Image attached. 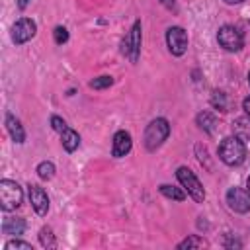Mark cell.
Instances as JSON below:
<instances>
[{
  "label": "cell",
  "mask_w": 250,
  "mask_h": 250,
  "mask_svg": "<svg viewBox=\"0 0 250 250\" xmlns=\"http://www.w3.org/2000/svg\"><path fill=\"white\" fill-rule=\"evenodd\" d=\"M23 191L18 182L12 180H2L0 182V207L4 211H14L21 205Z\"/></svg>",
  "instance_id": "3957f363"
},
{
  "label": "cell",
  "mask_w": 250,
  "mask_h": 250,
  "mask_svg": "<svg viewBox=\"0 0 250 250\" xmlns=\"http://www.w3.org/2000/svg\"><path fill=\"white\" fill-rule=\"evenodd\" d=\"M160 193L170 197V199H176V201H184L186 199V191H182L180 188H174V186H168V184H162L160 186Z\"/></svg>",
  "instance_id": "2e32d148"
},
{
  "label": "cell",
  "mask_w": 250,
  "mask_h": 250,
  "mask_svg": "<svg viewBox=\"0 0 250 250\" xmlns=\"http://www.w3.org/2000/svg\"><path fill=\"white\" fill-rule=\"evenodd\" d=\"M133 146V141H131V135L127 131H117L113 135V145H111V154L115 158H121L125 156Z\"/></svg>",
  "instance_id": "8fae6325"
},
{
  "label": "cell",
  "mask_w": 250,
  "mask_h": 250,
  "mask_svg": "<svg viewBox=\"0 0 250 250\" xmlns=\"http://www.w3.org/2000/svg\"><path fill=\"white\" fill-rule=\"evenodd\" d=\"M162 4H164L166 8H172V6H174V0H162Z\"/></svg>",
  "instance_id": "4316f807"
},
{
  "label": "cell",
  "mask_w": 250,
  "mask_h": 250,
  "mask_svg": "<svg viewBox=\"0 0 250 250\" xmlns=\"http://www.w3.org/2000/svg\"><path fill=\"white\" fill-rule=\"evenodd\" d=\"M121 53L125 57H129L131 62H137L139 61V55H141V21L139 20L133 23L131 31L121 41Z\"/></svg>",
  "instance_id": "5b68a950"
},
{
  "label": "cell",
  "mask_w": 250,
  "mask_h": 250,
  "mask_svg": "<svg viewBox=\"0 0 250 250\" xmlns=\"http://www.w3.org/2000/svg\"><path fill=\"white\" fill-rule=\"evenodd\" d=\"M248 191H250V178H248Z\"/></svg>",
  "instance_id": "f546056e"
},
{
  "label": "cell",
  "mask_w": 250,
  "mask_h": 250,
  "mask_svg": "<svg viewBox=\"0 0 250 250\" xmlns=\"http://www.w3.org/2000/svg\"><path fill=\"white\" fill-rule=\"evenodd\" d=\"M27 4H29V0H18V6H20V8H25Z\"/></svg>",
  "instance_id": "83f0119b"
},
{
  "label": "cell",
  "mask_w": 250,
  "mask_h": 250,
  "mask_svg": "<svg viewBox=\"0 0 250 250\" xmlns=\"http://www.w3.org/2000/svg\"><path fill=\"white\" fill-rule=\"evenodd\" d=\"M35 31H37L35 21L29 20V18H21V20H18V21L14 23V27H12V41H14L16 45L27 43V41L35 35Z\"/></svg>",
  "instance_id": "ba28073f"
},
{
  "label": "cell",
  "mask_w": 250,
  "mask_h": 250,
  "mask_svg": "<svg viewBox=\"0 0 250 250\" xmlns=\"http://www.w3.org/2000/svg\"><path fill=\"white\" fill-rule=\"evenodd\" d=\"M166 43H168V49H170L172 55L182 57L186 53V49H188V33L182 27L174 25V27H170L166 31Z\"/></svg>",
  "instance_id": "52a82bcc"
},
{
  "label": "cell",
  "mask_w": 250,
  "mask_h": 250,
  "mask_svg": "<svg viewBox=\"0 0 250 250\" xmlns=\"http://www.w3.org/2000/svg\"><path fill=\"white\" fill-rule=\"evenodd\" d=\"M248 82H250V72H248Z\"/></svg>",
  "instance_id": "4dcf8cb0"
},
{
  "label": "cell",
  "mask_w": 250,
  "mask_h": 250,
  "mask_svg": "<svg viewBox=\"0 0 250 250\" xmlns=\"http://www.w3.org/2000/svg\"><path fill=\"white\" fill-rule=\"evenodd\" d=\"M219 158L229 166H238L246 158V146L238 137H227L219 145Z\"/></svg>",
  "instance_id": "6da1fadb"
},
{
  "label": "cell",
  "mask_w": 250,
  "mask_h": 250,
  "mask_svg": "<svg viewBox=\"0 0 250 250\" xmlns=\"http://www.w3.org/2000/svg\"><path fill=\"white\" fill-rule=\"evenodd\" d=\"M113 84V78L111 76H98V78H94L92 82H90V88H94V90H104V88H109Z\"/></svg>",
  "instance_id": "44dd1931"
},
{
  "label": "cell",
  "mask_w": 250,
  "mask_h": 250,
  "mask_svg": "<svg viewBox=\"0 0 250 250\" xmlns=\"http://www.w3.org/2000/svg\"><path fill=\"white\" fill-rule=\"evenodd\" d=\"M170 135V125L164 117H158V119H152L148 125H146V131H145V146L148 150H156Z\"/></svg>",
  "instance_id": "7a4b0ae2"
},
{
  "label": "cell",
  "mask_w": 250,
  "mask_h": 250,
  "mask_svg": "<svg viewBox=\"0 0 250 250\" xmlns=\"http://www.w3.org/2000/svg\"><path fill=\"white\" fill-rule=\"evenodd\" d=\"M4 250H33V246L29 242H21V240H10L4 244Z\"/></svg>",
  "instance_id": "603a6c76"
},
{
  "label": "cell",
  "mask_w": 250,
  "mask_h": 250,
  "mask_svg": "<svg viewBox=\"0 0 250 250\" xmlns=\"http://www.w3.org/2000/svg\"><path fill=\"white\" fill-rule=\"evenodd\" d=\"M51 127H53L57 133H62V131L66 129V123H64L59 115H53V117H51Z\"/></svg>",
  "instance_id": "d4e9b609"
},
{
  "label": "cell",
  "mask_w": 250,
  "mask_h": 250,
  "mask_svg": "<svg viewBox=\"0 0 250 250\" xmlns=\"http://www.w3.org/2000/svg\"><path fill=\"white\" fill-rule=\"evenodd\" d=\"M37 174H39V178L41 180H51L53 176H55V164L53 162H41L39 166H37Z\"/></svg>",
  "instance_id": "ffe728a7"
},
{
  "label": "cell",
  "mask_w": 250,
  "mask_h": 250,
  "mask_svg": "<svg viewBox=\"0 0 250 250\" xmlns=\"http://www.w3.org/2000/svg\"><path fill=\"white\" fill-rule=\"evenodd\" d=\"M201 246H207V242L203 238H199L197 234H191V236H188L186 240H182L178 244L180 250H184V248H201Z\"/></svg>",
  "instance_id": "d6986e66"
},
{
  "label": "cell",
  "mask_w": 250,
  "mask_h": 250,
  "mask_svg": "<svg viewBox=\"0 0 250 250\" xmlns=\"http://www.w3.org/2000/svg\"><path fill=\"white\" fill-rule=\"evenodd\" d=\"M2 230L4 234H21L25 230V221L21 217H6L2 223Z\"/></svg>",
  "instance_id": "5bb4252c"
},
{
  "label": "cell",
  "mask_w": 250,
  "mask_h": 250,
  "mask_svg": "<svg viewBox=\"0 0 250 250\" xmlns=\"http://www.w3.org/2000/svg\"><path fill=\"white\" fill-rule=\"evenodd\" d=\"M176 176H178L180 184L186 188V191H188V193H189L197 203H201V201L205 199V189H203L201 182L195 178V174H193L188 166H180V168H178V172H176Z\"/></svg>",
  "instance_id": "277c9868"
},
{
  "label": "cell",
  "mask_w": 250,
  "mask_h": 250,
  "mask_svg": "<svg viewBox=\"0 0 250 250\" xmlns=\"http://www.w3.org/2000/svg\"><path fill=\"white\" fill-rule=\"evenodd\" d=\"M53 37H55V43L57 45H62V43H66L68 41V31H66V27H55V31H53Z\"/></svg>",
  "instance_id": "cb8c5ba5"
},
{
  "label": "cell",
  "mask_w": 250,
  "mask_h": 250,
  "mask_svg": "<svg viewBox=\"0 0 250 250\" xmlns=\"http://www.w3.org/2000/svg\"><path fill=\"white\" fill-rule=\"evenodd\" d=\"M6 129H8L10 137H12L16 143H23V141H25V131H23L20 119H16L12 113L6 115Z\"/></svg>",
  "instance_id": "4fadbf2b"
},
{
  "label": "cell",
  "mask_w": 250,
  "mask_h": 250,
  "mask_svg": "<svg viewBox=\"0 0 250 250\" xmlns=\"http://www.w3.org/2000/svg\"><path fill=\"white\" fill-rule=\"evenodd\" d=\"M242 107H244V111H246V115H250V96L244 100V104H242Z\"/></svg>",
  "instance_id": "484cf974"
},
{
  "label": "cell",
  "mask_w": 250,
  "mask_h": 250,
  "mask_svg": "<svg viewBox=\"0 0 250 250\" xmlns=\"http://www.w3.org/2000/svg\"><path fill=\"white\" fill-rule=\"evenodd\" d=\"M39 242H41V246L43 248H57V240H55V236H53V230L49 229V227H43L41 230H39Z\"/></svg>",
  "instance_id": "e0dca14e"
},
{
  "label": "cell",
  "mask_w": 250,
  "mask_h": 250,
  "mask_svg": "<svg viewBox=\"0 0 250 250\" xmlns=\"http://www.w3.org/2000/svg\"><path fill=\"white\" fill-rule=\"evenodd\" d=\"M61 143H62V148L66 150V152H74L76 148H78V145H80V137H78V133L74 131V129H64L62 133H61Z\"/></svg>",
  "instance_id": "9a60e30c"
},
{
  "label": "cell",
  "mask_w": 250,
  "mask_h": 250,
  "mask_svg": "<svg viewBox=\"0 0 250 250\" xmlns=\"http://www.w3.org/2000/svg\"><path fill=\"white\" fill-rule=\"evenodd\" d=\"M217 41L223 49L234 53V51H240L242 45H244V39H242V33L234 27V25H223L217 33Z\"/></svg>",
  "instance_id": "8992f818"
},
{
  "label": "cell",
  "mask_w": 250,
  "mask_h": 250,
  "mask_svg": "<svg viewBox=\"0 0 250 250\" xmlns=\"http://www.w3.org/2000/svg\"><path fill=\"white\" fill-rule=\"evenodd\" d=\"M197 125H199L203 131L213 133V127H215V117H213L209 111H203V113H199V115H197Z\"/></svg>",
  "instance_id": "ac0fdd59"
},
{
  "label": "cell",
  "mask_w": 250,
  "mask_h": 250,
  "mask_svg": "<svg viewBox=\"0 0 250 250\" xmlns=\"http://www.w3.org/2000/svg\"><path fill=\"white\" fill-rule=\"evenodd\" d=\"M232 133H234V137H238L242 143H250V115L236 117V119L232 121Z\"/></svg>",
  "instance_id": "7c38bea8"
},
{
  "label": "cell",
  "mask_w": 250,
  "mask_h": 250,
  "mask_svg": "<svg viewBox=\"0 0 250 250\" xmlns=\"http://www.w3.org/2000/svg\"><path fill=\"white\" fill-rule=\"evenodd\" d=\"M227 203L236 213H248L250 211V191L242 188H230L227 191Z\"/></svg>",
  "instance_id": "9c48e42d"
},
{
  "label": "cell",
  "mask_w": 250,
  "mask_h": 250,
  "mask_svg": "<svg viewBox=\"0 0 250 250\" xmlns=\"http://www.w3.org/2000/svg\"><path fill=\"white\" fill-rule=\"evenodd\" d=\"M227 4H238V2H244V0H225Z\"/></svg>",
  "instance_id": "f1b7e54d"
},
{
  "label": "cell",
  "mask_w": 250,
  "mask_h": 250,
  "mask_svg": "<svg viewBox=\"0 0 250 250\" xmlns=\"http://www.w3.org/2000/svg\"><path fill=\"white\" fill-rule=\"evenodd\" d=\"M211 104H213V107H217V109H221V111H227V96H225L223 92H213Z\"/></svg>",
  "instance_id": "7402d4cb"
},
{
  "label": "cell",
  "mask_w": 250,
  "mask_h": 250,
  "mask_svg": "<svg viewBox=\"0 0 250 250\" xmlns=\"http://www.w3.org/2000/svg\"><path fill=\"white\" fill-rule=\"evenodd\" d=\"M29 203L33 207V211L39 215V217H45L47 211H49V197L47 193L43 191V188L39 186H29Z\"/></svg>",
  "instance_id": "30bf717a"
}]
</instances>
